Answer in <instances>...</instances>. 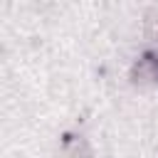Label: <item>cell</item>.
Returning <instances> with one entry per match:
<instances>
[{
    "label": "cell",
    "instance_id": "1",
    "mask_svg": "<svg viewBox=\"0 0 158 158\" xmlns=\"http://www.w3.org/2000/svg\"><path fill=\"white\" fill-rule=\"evenodd\" d=\"M131 77H133L136 84H158V54L156 52H146L136 62Z\"/></svg>",
    "mask_w": 158,
    "mask_h": 158
},
{
    "label": "cell",
    "instance_id": "2",
    "mask_svg": "<svg viewBox=\"0 0 158 158\" xmlns=\"http://www.w3.org/2000/svg\"><path fill=\"white\" fill-rule=\"evenodd\" d=\"M146 30H148V35H151V37H156V40H158V15L148 20V25H146Z\"/></svg>",
    "mask_w": 158,
    "mask_h": 158
}]
</instances>
